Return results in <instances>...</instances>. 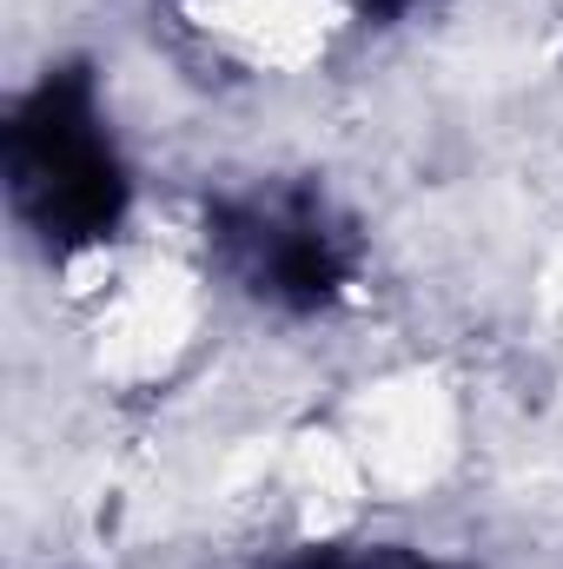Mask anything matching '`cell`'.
Returning <instances> with one entry per match:
<instances>
[{"label": "cell", "instance_id": "1", "mask_svg": "<svg viewBox=\"0 0 563 569\" xmlns=\"http://www.w3.org/2000/svg\"><path fill=\"white\" fill-rule=\"evenodd\" d=\"M13 206L53 246H93L120 226L127 179L100 133V113L80 80H47L7 127Z\"/></svg>", "mask_w": 563, "mask_h": 569}, {"label": "cell", "instance_id": "2", "mask_svg": "<svg viewBox=\"0 0 563 569\" xmlns=\"http://www.w3.org/2000/svg\"><path fill=\"white\" fill-rule=\"evenodd\" d=\"M385 0H186L192 27L253 67H298Z\"/></svg>", "mask_w": 563, "mask_h": 569}, {"label": "cell", "instance_id": "3", "mask_svg": "<svg viewBox=\"0 0 563 569\" xmlns=\"http://www.w3.org/2000/svg\"><path fill=\"white\" fill-rule=\"evenodd\" d=\"M233 246L246 259V272L259 279V291L292 298V305H318L338 272H345V252L338 239L325 232V219L298 199L285 206H253L246 219H233Z\"/></svg>", "mask_w": 563, "mask_h": 569}]
</instances>
